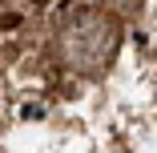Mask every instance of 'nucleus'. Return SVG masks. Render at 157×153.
Instances as JSON below:
<instances>
[{"label": "nucleus", "instance_id": "1", "mask_svg": "<svg viewBox=\"0 0 157 153\" xmlns=\"http://www.w3.org/2000/svg\"><path fill=\"white\" fill-rule=\"evenodd\" d=\"M121 48V24L117 16L89 8L77 12L65 28H60V60L77 73H101Z\"/></svg>", "mask_w": 157, "mask_h": 153}, {"label": "nucleus", "instance_id": "2", "mask_svg": "<svg viewBox=\"0 0 157 153\" xmlns=\"http://www.w3.org/2000/svg\"><path fill=\"white\" fill-rule=\"evenodd\" d=\"M117 4H121V12H137V8H141V0H117Z\"/></svg>", "mask_w": 157, "mask_h": 153}]
</instances>
